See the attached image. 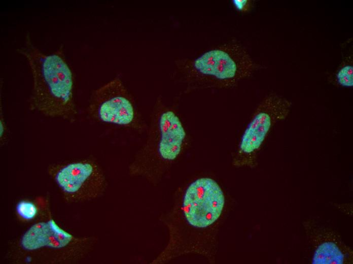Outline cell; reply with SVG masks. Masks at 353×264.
<instances>
[{"label": "cell", "instance_id": "1", "mask_svg": "<svg viewBox=\"0 0 353 264\" xmlns=\"http://www.w3.org/2000/svg\"><path fill=\"white\" fill-rule=\"evenodd\" d=\"M219 184L209 177L193 180L180 189L170 210L160 217L167 227L164 249L150 262L160 264L189 253H202V238L219 221L225 206Z\"/></svg>", "mask_w": 353, "mask_h": 264}, {"label": "cell", "instance_id": "2", "mask_svg": "<svg viewBox=\"0 0 353 264\" xmlns=\"http://www.w3.org/2000/svg\"><path fill=\"white\" fill-rule=\"evenodd\" d=\"M59 49L52 54L42 52L29 35L17 51L27 60L31 71L33 87L30 109L50 117L73 121L77 114L73 96L72 71Z\"/></svg>", "mask_w": 353, "mask_h": 264}, {"label": "cell", "instance_id": "3", "mask_svg": "<svg viewBox=\"0 0 353 264\" xmlns=\"http://www.w3.org/2000/svg\"><path fill=\"white\" fill-rule=\"evenodd\" d=\"M187 142V131L179 116L158 100L146 140L128 167L129 175L157 184L183 152Z\"/></svg>", "mask_w": 353, "mask_h": 264}, {"label": "cell", "instance_id": "4", "mask_svg": "<svg viewBox=\"0 0 353 264\" xmlns=\"http://www.w3.org/2000/svg\"><path fill=\"white\" fill-rule=\"evenodd\" d=\"M175 63L178 74L189 90L232 88L262 68L235 41L216 46L192 58L178 60Z\"/></svg>", "mask_w": 353, "mask_h": 264}, {"label": "cell", "instance_id": "5", "mask_svg": "<svg viewBox=\"0 0 353 264\" xmlns=\"http://www.w3.org/2000/svg\"><path fill=\"white\" fill-rule=\"evenodd\" d=\"M292 103L275 93L265 97L255 109L240 138L232 160L237 168H254L274 125L288 116Z\"/></svg>", "mask_w": 353, "mask_h": 264}, {"label": "cell", "instance_id": "6", "mask_svg": "<svg viewBox=\"0 0 353 264\" xmlns=\"http://www.w3.org/2000/svg\"><path fill=\"white\" fill-rule=\"evenodd\" d=\"M88 111L93 119L100 122L137 131L144 127L131 95L118 78L92 93Z\"/></svg>", "mask_w": 353, "mask_h": 264}, {"label": "cell", "instance_id": "7", "mask_svg": "<svg viewBox=\"0 0 353 264\" xmlns=\"http://www.w3.org/2000/svg\"><path fill=\"white\" fill-rule=\"evenodd\" d=\"M50 173L62 190L83 200L97 197L103 191L105 180L99 166L84 159L54 167Z\"/></svg>", "mask_w": 353, "mask_h": 264}, {"label": "cell", "instance_id": "8", "mask_svg": "<svg viewBox=\"0 0 353 264\" xmlns=\"http://www.w3.org/2000/svg\"><path fill=\"white\" fill-rule=\"evenodd\" d=\"M307 240L311 246L313 264H350L353 251L338 233L314 219L303 222Z\"/></svg>", "mask_w": 353, "mask_h": 264}, {"label": "cell", "instance_id": "9", "mask_svg": "<svg viewBox=\"0 0 353 264\" xmlns=\"http://www.w3.org/2000/svg\"><path fill=\"white\" fill-rule=\"evenodd\" d=\"M72 239L70 234L61 228L54 220L50 219L31 226L22 236L21 244L28 250L45 246L60 248L67 245Z\"/></svg>", "mask_w": 353, "mask_h": 264}, {"label": "cell", "instance_id": "10", "mask_svg": "<svg viewBox=\"0 0 353 264\" xmlns=\"http://www.w3.org/2000/svg\"><path fill=\"white\" fill-rule=\"evenodd\" d=\"M337 83L342 87H352L353 86V66L352 63L344 64L336 74Z\"/></svg>", "mask_w": 353, "mask_h": 264}, {"label": "cell", "instance_id": "11", "mask_svg": "<svg viewBox=\"0 0 353 264\" xmlns=\"http://www.w3.org/2000/svg\"><path fill=\"white\" fill-rule=\"evenodd\" d=\"M16 209L18 214L25 219L33 218L37 212L36 206L31 202L26 201L19 202L17 206Z\"/></svg>", "mask_w": 353, "mask_h": 264}, {"label": "cell", "instance_id": "12", "mask_svg": "<svg viewBox=\"0 0 353 264\" xmlns=\"http://www.w3.org/2000/svg\"><path fill=\"white\" fill-rule=\"evenodd\" d=\"M232 2L235 9L241 13L249 12L253 3L251 0H233Z\"/></svg>", "mask_w": 353, "mask_h": 264}, {"label": "cell", "instance_id": "13", "mask_svg": "<svg viewBox=\"0 0 353 264\" xmlns=\"http://www.w3.org/2000/svg\"><path fill=\"white\" fill-rule=\"evenodd\" d=\"M6 133V126L4 119L3 115H2L1 112V120H0V136H1V141H2L4 139Z\"/></svg>", "mask_w": 353, "mask_h": 264}]
</instances>
